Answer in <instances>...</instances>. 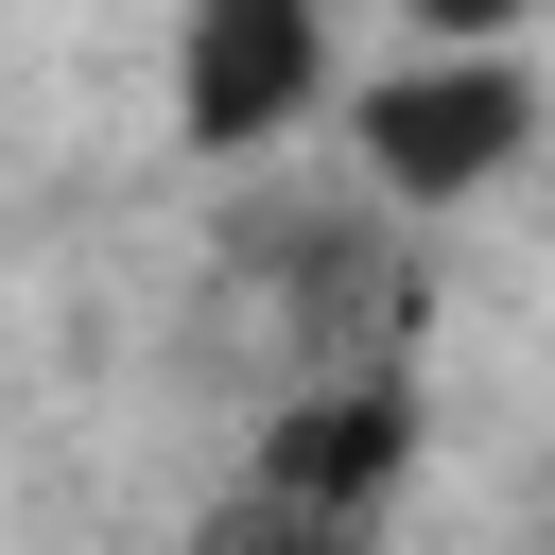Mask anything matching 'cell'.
Here are the masks:
<instances>
[{
    "label": "cell",
    "instance_id": "obj_3",
    "mask_svg": "<svg viewBox=\"0 0 555 555\" xmlns=\"http://www.w3.org/2000/svg\"><path fill=\"white\" fill-rule=\"evenodd\" d=\"M330 104V0H191L173 17V139L260 156Z\"/></svg>",
    "mask_w": 555,
    "mask_h": 555
},
{
    "label": "cell",
    "instance_id": "obj_4",
    "mask_svg": "<svg viewBox=\"0 0 555 555\" xmlns=\"http://www.w3.org/2000/svg\"><path fill=\"white\" fill-rule=\"evenodd\" d=\"M399 17H416V52H520L538 0H399Z\"/></svg>",
    "mask_w": 555,
    "mask_h": 555
},
{
    "label": "cell",
    "instance_id": "obj_1",
    "mask_svg": "<svg viewBox=\"0 0 555 555\" xmlns=\"http://www.w3.org/2000/svg\"><path fill=\"white\" fill-rule=\"evenodd\" d=\"M399 486H416V382L399 364H347V382L278 399V434L191 520V555H382L399 538Z\"/></svg>",
    "mask_w": 555,
    "mask_h": 555
},
{
    "label": "cell",
    "instance_id": "obj_2",
    "mask_svg": "<svg viewBox=\"0 0 555 555\" xmlns=\"http://www.w3.org/2000/svg\"><path fill=\"white\" fill-rule=\"evenodd\" d=\"M538 139V69L520 52H399L382 87H347V173L382 208H468L503 191Z\"/></svg>",
    "mask_w": 555,
    "mask_h": 555
}]
</instances>
